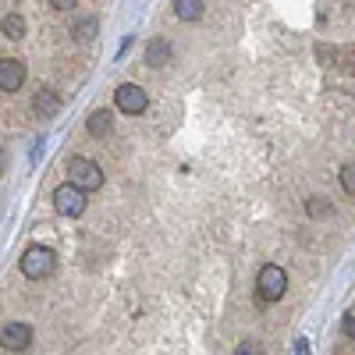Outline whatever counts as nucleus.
Here are the masks:
<instances>
[{"mask_svg":"<svg viewBox=\"0 0 355 355\" xmlns=\"http://www.w3.org/2000/svg\"><path fill=\"white\" fill-rule=\"evenodd\" d=\"M57 270V252L50 245H28L21 252V274L28 281H43Z\"/></svg>","mask_w":355,"mask_h":355,"instance_id":"1","label":"nucleus"},{"mask_svg":"<svg viewBox=\"0 0 355 355\" xmlns=\"http://www.w3.org/2000/svg\"><path fill=\"white\" fill-rule=\"evenodd\" d=\"M256 291H259V302H277V299H284V291H288V274H284V266L266 263L263 270L256 274Z\"/></svg>","mask_w":355,"mask_h":355,"instance_id":"2","label":"nucleus"},{"mask_svg":"<svg viewBox=\"0 0 355 355\" xmlns=\"http://www.w3.org/2000/svg\"><path fill=\"white\" fill-rule=\"evenodd\" d=\"M68 182L78 185L82 192H96L103 185V171L96 160H89V157H71L68 160Z\"/></svg>","mask_w":355,"mask_h":355,"instance_id":"3","label":"nucleus"},{"mask_svg":"<svg viewBox=\"0 0 355 355\" xmlns=\"http://www.w3.org/2000/svg\"><path fill=\"white\" fill-rule=\"evenodd\" d=\"M53 210L61 217H82L85 214V192L78 185H71V182L57 185L53 189Z\"/></svg>","mask_w":355,"mask_h":355,"instance_id":"4","label":"nucleus"},{"mask_svg":"<svg viewBox=\"0 0 355 355\" xmlns=\"http://www.w3.org/2000/svg\"><path fill=\"white\" fill-rule=\"evenodd\" d=\"M114 107L121 110V114H146V107H150V93L146 89H139L135 82H125V85H117L114 89Z\"/></svg>","mask_w":355,"mask_h":355,"instance_id":"5","label":"nucleus"},{"mask_svg":"<svg viewBox=\"0 0 355 355\" xmlns=\"http://www.w3.org/2000/svg\"><path fill=\"white\" fill-rule=\"evenodd\" d=\"M25 85V64L18 57H0V93H18Z\"/></svg>","mask_w":355,"mask_h":355,"instance_id":"6","label":"nucleus"},{"mask_svg":"<svg viewBox=\"0 0 355 355\" xmlns=\"http://www.w3.org/2000/svg\"><path fill=\"white\" fill-rule=\"evenodd\" d=\"M0 345H4L8 352L33 348V327H28V323H8V327L0 331Z\"/></svg>","mask_w":355,"mask_h":355,"instance_id":"7","label":"nucleus"},{"mask_svg":"<svg viewBox=\"0 0 355 355\" xmlns=\"http://www.w3.org/2000/svg\"><path fill=\"white\" fill-rule=\"evenodd\" d=\"M171 57H174V50H171V43L167 40H150L146 43V64L150 68H164V64H171Z\"/></svg>","mask_w":355,"mask_h":355,"instance_id":"8","label":"nucleus"},{"mask_svg":"<svg viewBox=\"0 0 355 355\" xmlns=\"http://www.w3.org/2000/svg\"><path fill=\"white\" fill-rule=\"evenodd\" d=\"M33 107H36L40 117H53L57 110H61V96H57L53 89H43V93H36V103Z\"/></svg>","mask_w":355,"mask_h":355,"instance_id":"9","label":"nucleus"},{"mask_svg":"<svg viewBox=\"0 0 355 355\" xmlns=\"http://www.w3.org/2000/svg\"><path fill=\"white\" fill-rule=\"evenodd\" d=\"M174 15L182 21H199L202 18V0H174Z\"/></svg>","mask_w":355,"mask_h":355,"instance_id":"10","label":"nucleus"},{"mask_svg":"<svg viewBox=\"0 0 355 355\" xmlns=\"http://www.w3.org/2000/svg\"><path fill=\"white\" fill-rule=\"evenodd\" d=\"M85 128H89V135H107L110 132V114L107 110H96V114H89V121H85Z\"/></svg>","mask_w":355,"mask_h":355,"instance_id":"11","label":"nucleus"},{"mask_svg":"<svg viewBox=\"0 0 355 355\" xmlns=\"http://www.w3.org/2000/svg\"><path fill=\"white\" fill-rule=\"evenodd\" d=\"M0 33H4L8 40H21V36H25V21H21V15H4V21H0Z\"/></svg>","mask_w":355,"mask_h":355,"instance_id":"12","label":"nucleus"},{"mask_svg":"<svg viewBox=\"0 0 355 355\" xmlns=\"http://www.w3.org/2000/svg\"><path fill=\"white\" fill-rule=\"evenodd\" d=\"M93 36H96V21H93V18H82V21L75 25V40H78V43H89Z\"/></svg>","mask_w":355,"mask_h":355,"instance_id":"13","label":"nucleus"},{"mask_svg":"<svg viewBox=\"0 0 355 355\" xmlns=\"http://www.w3.org/2000/svg\"><path fill=\"white\" fill-rule=\"evenodd\" d=\"M341 189L345 192H355V164H345L341 167Z\"/></svg>","mask_w":355,"mask_h":355,"instance_id":"14","label":"nucleus"},{"mask_svg":"<svg viewBox=\"0 0 355 355\" xmlns=\"http://www.w3.org/2000/svg\"><path fill=\"white\" fill-rule=\"evenodd\" d=\"M309 214H313V217L331 214V202H327V199H309Z\"/></svg>","mask_w":355,"mask_h":355,"instance_id":"15","label":"nucleus"},{"mask_svg":"<svg viewBox=\"0 0 355 355\" xmlns=\"http://www.w3.org/2000/svg\"><path fill=\"white\" fill-rule=\"evenodd\" d=\"M234 355H263V348L256 341H242L239 348H234Z\"/></svg>","mask_w":355,"mask_h":355,"instance_id":"16","label":"nucleus"},{"mask_svg":"<svg viewBox=\"0 0 355 355\" xmlns=\"http://www.w3.org/2000/svg\"><path fill=\"white\" fill-rule=\"evenodd\" d=\"M46 4H50L53 11H71V8L78 4V0H46Z\"/></svg>","mask_w":355,"mask_h":355,"instance_id":"17","label":"nucleus"},{"mask_svg":"<svg viewBox=\"0 0 355 355\" xmlns=\"http://www.w3.org/2000/svg\"><path fill=\"white\" fill-rule=\"evenodd\" d=\"M291 355H309V341L299 338V341H295V348H291Z\"/></svg>","mask_w":355,"mask_h":355,"instance_id":"18","label":"nucleus"},{"mask_svg":"<svg viewBox=\"0 0 355 355\" xmlns=\"http://www.w3.org/2000/svg\"><path fill=\"white\" fill-rule=\"evenodd\" d=\"M345 334H348V338H355V316H348V320H345Z\"/></svg>","mask_w":355,"mask_h":355,"instance_id":"19","label":"nucleus"}]
</instances>
